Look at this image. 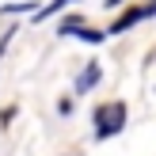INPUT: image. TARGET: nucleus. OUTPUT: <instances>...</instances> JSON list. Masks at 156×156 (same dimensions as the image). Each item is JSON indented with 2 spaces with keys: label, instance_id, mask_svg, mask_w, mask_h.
Masks as SVG:
<instances>
[{
  "label": "nucleus",
  "instance_id": "nucleus-1",
  "mask_svg": "<svg viewBox=\"0 0 156 156\" xmlns=\"http://www.w3.org/2000/svg\"><path fill=\"white\" fill-rule=\"evenodd\" d=\"M122 126H126V103H111V107H99L95 111V137L99 141L122 133Z\"/></svg>",
  "mask_w": 156,
  "mask_h": 156
},
{
  "label": "nucleus",
  "instance_id": "nucleus-2",
  "mask_svg": "<svg viewBox=\"0 0 156 156\" xmlns=\"http://www.w3.org/2000/svg\"><path fill=\"white\" fill-rule=\"evenodd\" d=\"M149 15H156V0H152V4H145V8H129V12H122L118 23H111V34H122V30H129L133 23L149 19Z\"/></svg>",
  "mask_w": 156,
  "mask_h": 156
},
{
  "label": "nucleus",
  "instance_id": "nucleus-3",
  "mask_svg": "<svg viewBox=\"0 0 156 156\" xmlns=\"http://www.w3.org/2000/svg\"><path fill=\"white\" fill-rule=\"evenodd\" d=\"M57 34H65V38H84V42H91V46H99V42H103V30H88V27H84V23L80 19H65V23H61V27H57Z\"/></svg>",
  "mask_w": 156,
  "mask_h": 156
},
{
  "label": "nucleus",
  "instance_id": "nucleus-4",
  "mask_svg": "<svg viewBox=\"0 0 156 156\" xmlns=\"http://www.w3.org/2000/svg\"><path fill=\"white\" fill-rule=\"evenodd\" d=\"M99 76H103L99 61H88V65H84V73L76 76V84H73V88H76V95H88V91H91V88L99 84Z\"/></svg>",
  "mask_w": 156,
  "mask_h": 156
},
{
  "label": "nucleus",
  "instance_id": "nucleus-5",
  "mask_svg": "<svg viewBox=\"0 0 156 156\" xmlns=\"http://www.w3.org/2000/svg\"><path fill=\"white\" fill-rule=\"evenodd\" d=\"M65 4H73V0H50L46 8H38V12H34V19H38V23H46V15H57Z\"/></svg>",
  "mask_w": 156,
  "mask_h": 156
}]
</instances>
